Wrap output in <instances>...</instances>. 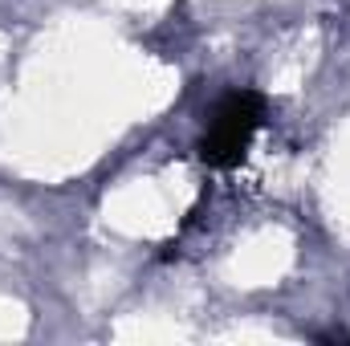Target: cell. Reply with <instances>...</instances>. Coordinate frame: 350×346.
<instances>
[{
    "label": "cell",
    "mask_w": 350,
    "mask_h": 346,
    "mask_svg": "<svg viewBox=\"0 0 350 346\" xmlns=\"http://www.w3.org/2000/svg\"><path fill=\"white\" fill-rule=\"evenodd\" d=\"M261 118H265V98L257 90H232V94H224L212 106L208 131L200 139V159L208 168H220V172L245 163V155L253 147V135L261 131Z\"/></svg>",
    "instance_id": "6da1fadb"
}]
</instances>
